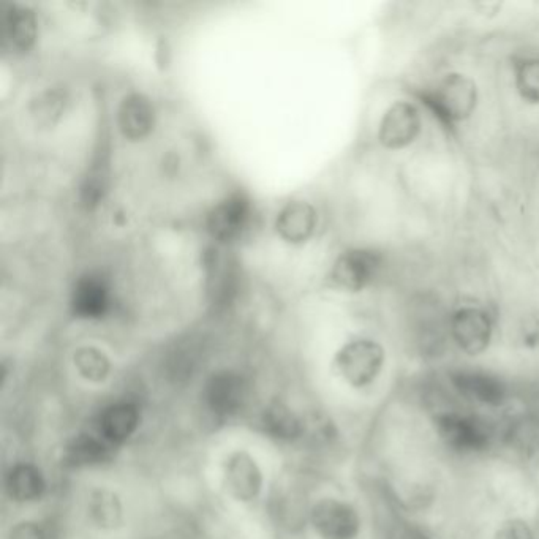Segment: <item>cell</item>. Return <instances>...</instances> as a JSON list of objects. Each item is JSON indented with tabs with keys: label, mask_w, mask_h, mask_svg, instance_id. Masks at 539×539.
Wrapping results in <instances>:
<instances>
[{
	"label": "cell",
	"mask_w": 539,
	"mask_h": 539,
	"mask_svg": "<svg viewBox=\"0 0 539 539\" xmlns=\"http://www.w3.org/2000/svg\"><path fill=\"white\" fill-rule=\"evenodd\" d=\"M419 100L443 127L454 129L460 122L473 116L478 106V86L470 76L449 73L430 91L419 95Z\"/></svg>",
	"instance_id": "cell-1"
},
{
	"label": "cell",
	"mask_w": 539,
	"mask_h": 539,
	"mask_svg": "<svg viewBox=\"0 0 539 539\" xmlns=\"http://www.w3.org/2000/svg\"><path fill=\"white\" fill-rule=\"evenodd\" d=\"M385 364V350L380 343L358 339L340 348L336 356L337 372L348 385L366 388L374 383Z\"/></svg>",
	"instance_id": "cell-2"
},
{
	"label": "cell",
	"mask_w": 539,
	"mask_h": 539,
	"mask_svg": "<svg viewBox=\"0 0 539 539\" xmlns=\"http://www.w3.org/2000/svg\"><path fill=\"white\" fill-rule=\"evenodd\" d=\"M383 268V257L377 250L351 249L343 252L332 266L329 279L340 290H366Z\"/></svg>",
	"instance_id": "cell-3"
},
{
	"label": "cell",
	"mask_w": 539,
	"mask_h": 539,
	"mask_svg": "<svg viewBox=\"0 0 539 539\" xmlns=\"http://www.w3.org/2000/svg\"><path fill=\"white\" fill-rule=\"evenodd\" d=\"M253 222V206L245 193H233L220 201L208 215V231L220 244L239 241Z\"/></svg>",
	"instance_id": "cell-4"
},
{
	"label": "cell",
	"mask_w": 539,
	"mask_h": 539,
	"mask_svg": "<svg viewBox=\"0 0 539 539\" xmlns=\"http://www.w3.org/2000/svg\"><path fill=\"white\" fill-rule=\"evenodd\" d=\"M423 130V116L411 102H396L381 117L378 140L389 151H400L418 140Z\"/></svg>",
	"instance_id": "cell-5"
},
{
	"label": "cell",
	"mask_w": 539,
	"mask_h": 539,
	"mask_svg": "<svg viewBox=\"0 0 539 539\" xmlns=\"http://www.w3.org/2000/svg\"><path fill=\"white\" fill-rule=\"evenodd\" d=\"M449 331L460 350L470 356H478L489 348L494 323L486 310L478 307H462L456 310L449 323Z\"/></svg>",
	"instance_id": "cell-6"
},
{
	"label": "cell",
	"mask_w": 539,
	"mask_h": 539,
	"mask_svg": "<svg viewBox=\"0 0 539 539\" xmlns=\"http://www.w3.org/2000/svg\"><path fill=\"white\" fill-rule=\"evenodd\" d=\"M204 404L219 418L238 415L249 397V383L238 372H219L204 386Z\"/></svg>",
	"instance_id": "cell-7"
},
{
	"label": "cell",
	"mask_w": 539,
	"mask_h": 539,
	"mask_svg": "<svg viewBox=\"0 0 539 539\" xmlns=\"http://www.w3.org/2000/svg\"><path fill=\"white\" fill-rule=\"evenodd\" d=\"M312 524L321 539H356L361 528L356 509L336 498L313 506Z\"/></svg>",
	"instance_id": "cell-8"
},
{
	"label": "cell",
	"mask_w": 539,
	"mask_h": 539,
	"mask_svg": "<svg viewBox=\"0 0 539 539\" xmlns=\"http://www.w3.org/2000/svg\"><path fill=\"white\" fill-rule=\"evenodd\" d=\"M437 432L446 446L460 453H475L489 445V434L476 419L459 413H445L435 421Z\"/></svg>",
	"instance_id": "cell-9"
},
{
	"label": "cell",
	"mask_w": 539,
	"mask_h": 539,
	"mask_svg": "<svg viewBox=\"0 0 539 539\" xmlns=\"http://www.w3.org/2000/svg\"><path fill=\"white\" fill-rule=\"evenodd\" d=\"M70 307L76 318L102 320L111 310V290L102 276L86 274L75 283Z\"/></svg>",
	"instance_id": "cell-10"
},
{
	"label": "cell",
	"mask_w": 539,
	"mask_h": 539,
	"mask_svg": "<svg viewBox=\"0 0 539 539\" xmlns=\"http://www.w3.org/2000/svg\"><path fill=\"white\" fill-rule=\"evenodd\" d=\"M225 484L231 497L238 502H252L260 495L263 473L250 454H231L225 465Z\"/></svg>",
	"instance_id": "cell-11"
},
{
	"label": "cell",
	"mask_w": 539,
	"mask_h": 539,
	"mask_svg": "<svg viewBox=\"0 0 539 539\" xmlns=\"http://www.w3.org/2000/svg\"><path fill=\"white\" fill-rule=\"evenodd\" d=\"M117 124L127 140H144L151 135L155 125V110L151 100L143 94L127 95L117 111Z\"/></svg>",
	"instance_id": "cell-12"
},
{
	"label": "cell",
	"mask_w": 539,
	"mask_h": 539,
	"mask_svg": "<svg viewBox=\"0 0 539 539\" xmlns=\"http://www.w3.org/2000/svg\"><path fill=\"white\" fill-rule=\"evenodd\" d=\"M454 388L478 404L498 407L505 402L506 388L494 375L478 370H460L453 375Z\"/></svg>",
	"instance_id": "cell-13"
},
{
	"label": "cell",
	"mask_w": 539,
	"mask_h": 539,
	"mask_svg": "<svg viewBox=\"0 0 539 539\" xmlns=\"http://www.w3.org/2000/svg\"><path fill=\"white\" fill-rule=\"evenodd\" d=\"M317 211L306 201L288 203L276 220V230L283 241L290 244H302L312 238L317 228Z\"/></svg>",
	"instance_id": "cell-14"
},
{
	"label": "cell",
	"mask_w": 539,
	"mask_h": 539,
	"mask_svg": "<svg viewBox=\"0 0 539 539\" xmlns=\"http://www.w3.org/2000/svg\"><path fill=\"white\" fill-rule=\"evenodd\" d=\"M2 34L16 51H29L37 40L35 13L21 5H7L2 12Z\"/></svg>",
	"instance_id": "cell-15"
},
{
	"label": "cell",
	"mask_w": 539,
	"mask_h": 539,
	"mask_svg": "<svg viewBox=\"0 0 539 539\" xmlns=\"http://www.w3.org/2000/svg\"><path fill=\"white\" fill-rule=\"evenodd\" d=\"M140 426V411L133 404H116L105 408L98 419V430L106 441L119 445L129 440Z\"/></svg>",
	"instance_id": "cell-16"
},
{
	"label": "cell",
	"mask_w": 539,
	"mask_h": 539,
	"mask_svg": "<svg viewBox=\"0 0 539 539\" xmlns=\"http://www.w3.org/2000/svg\"><path fill=\"white\" fill-rule=\"evenodd\" d=\"M7 492L16 502H34L45 492V478L37 467L31 464H19L7 475Z\"/></svg>",
	"instance_id": "cell-17"
},
{
	"label": "cell",
	"mask_w": 539,
	"mask_h": 539,
	"mask_svg": "<svg viewBox=\"0 0 539 539\" xmlns=\"http://www.w3.org/2000/svg\"><path fill=\"white\" fill-rule=\"evenodd\" d=\"M261 424L264 432L277 440H296L304 432L301 419L282 402H272L266 407L261 416Z\"/></svg>",
	"instance_id": "cell-18"
},
{
	"label": "cell",
	"mask_w": 539,
	"mask_h": 539,
	"mask_svg": "<svg viewBox=\"0 0 539 539\" xmlns=\"http://www.w3.org/2000/svg\"><path fill=\"white\" fill-rule=\"evenodd\" d=\"M108 457V449L102 441L91 435H78L68 441L62 460L68 468H86L102 464Z\"/></svg>",
	"instance_id": "cell-19"
},
{
	"label": "cell",
	"mask_w": 539,
	"mask_h": 539,
	"mask_svg": "<svg viewBox=\"0 0 539 539\" xmlns=\"http://www.w3.org/2000/svg\"><path fill=\"white\" fill-rule=\"evenodd\" d=\"M68 95L64 87H49L32 100L31 113L37 124L53 125L61 119L67 106Z\"/></svg>",
	"instance_id": "cell-20"
},
{
	"label": "cell",
	"mask_w": 539,
	"mask_h": 539,
	"mask_svg": "<svg viewBox=\"0 0 539 539\" xmlns=\"http://www.w3.org/2000/svg\"><path fill=\"white\" fill-rule=\"evenodd\" d=\"M89 514L98 527H117L122 522L121 500L110 490H95L89 500Z\"/></svg>",
	"instance_id": "cell-21"
},
{
	"label": "cell",
	"mask_w": 539,
	"mask_h": 539,
	"mask_svg": "<svg viewBox=\"0 0 539 539\" xmlns=\"http://www.w3.org/2000/svg\"><path fill=\"white\" fill-rule=\"evenodd\" d=\"M517 94L530 105H539V57H522L514 64Z\"/></svg>",
	"instance_id": "cell-22"
},
{
	"label": "cell",
	"mask_w": 539,
	"mask_h": 539,
	"mask_svg": "<svg viewBox=\"0 0 539 539\" xmlns=\"http://www.w3.org/2000/svg\"><path fill=\"white\" fill-rule=\"evenodd\" d=\"M75 367L81 377L92 383H100L110 375L111 364L108 356L95 347H83L75 353Z\"/></svg>",
	"instance_id": "cell-23"
},
{
	"label": "cell",
	"mask_w": 539,
	"mask_h": 539,
	"mask_svg": "<svg viewBox=\"0 0 539 539\" xmlns=\"http://www.w3.org/2000/svg\"><path fill=\"white\" fill-rule=\"evenodd\" d=\"M106 184L102 174H91L84 181L83 187L80 190L81 206L87 211L97 208L98 204L102 203L105 198Z\"/></svg>",
	"instance_id": "cell-24"
},
{
	"label": "cell",
	"mask_w": 539,
	"mask_h": 539,
	"mask_svg": "<svg viewBox=\"0 0 539 539\" xmlns=\"http://www.w3.org/2000/svg\"><path fill=\"white\" fill-rule=\"evenodd\" d=\"M495 539H533L532 528L528 527L527 522L521 519L505 522L498 528Z\"/></svg>",
	"instance_id": "cell-25"
},
{
	"label": "cell",
	"mask_w": 539,
	"mask_h": 539,
	"mask_svg": "<svg viewBox=\"0 0 539 539\" xmlns=\"http://www.w3.org/2000/svg\"><path fill=\"white\" fill-rule=\"evenodd\" d=\"M10 539H46V535L34 522H21L13 528Z\"/></svg>",
	"instance_id": "cell-26"
},
{
	"label": "cell",
	"mask_w": 539,
	"mask_h": 539,
	"mask_svg": "<svg viewBox=\"0 0 539 539\" xmlns=\"http://www.w3.org/2000/svg\"><path fill=\"white\" fill-rule=\"evenodd\" d=\"M524 343L527 347H536L539 345V323L530 321L524 328Z\"/></svg>",
	"instance_id": "cell-27"
}]
</instances>
